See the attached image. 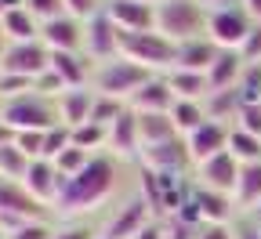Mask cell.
Instances as JSON below:
<instances>
[{
  "label": "cell",
  "mask_w": 261,
  "mask_h": 239,
  "mask_svg": "<svg viewBox=\"0 0 261 239\" xmlns=\"http://www.w3.org/2000/svg\"><path fill=\"white\" fill-rule=\"evenodd\" d=\"M120 160L113 152H98L76 178L65 181L58 203H55V218L62 221H80L84 214L106 207V203L120 192Z\"/></svg>",
  "instance_id": "1"
},
{
  "label": "cell",
  "mask_w": 261,
  "mask_h": 239,
  "mask_svg": "<svg viewBox=\"0 0 261 239\" xmlns=\"http://www.w3.org/2000/svg\"><path fill=\"white\" fill-rule=\"evenodd\" d=\"M211 8L200 0H163L156 4V33H163L171 44H189L207 37Z\"/></svg>",
  "instance_id": "2"
},
{
  "label": "cell",
  "mask_w": 261,
  "mask_h": 239,
  "mask_svg": "<svg viewBox=\"0 0 261 239\" xmlns=\"http://www.w3.org/2000/svg\"><path fill=\"white\" fill-rule=\"evenodd\" d=\"M120 58L142 65L152 76H167L178 62V44H171L163 33H120Z\"/></svg>",
  "instance_id": "3"
},
{
  "label": "cell",
  "mask_w": 261,
  "mask_h": 239,
  "mask_svg": "<svg viewBox=\"0 0 261 239\" xmlns=\"http://www.w3.org/2000/svg\"><path fill=\"white\" fill-rule=\"evenodd\" d=\"M0 120H4L15 134H22V130H51V127L62 123L55 98H47L40 91H29L22 98H11V101H0Z\"/></svg>",
  "instance_id": "4"
},
{
  "label": "cell",
  "mask_w": 261,
  "mask_h": 239,
  "mask_svg": "<svg viewBox=\"0 0 261 239\" xmlns=\"http://www.w3.org/2000/svg\"><path fill=\"white\" fill-rule=\"evenodd\" d=\"M152 73L142 69V65L135 62H127V58H113V62H102V65H94V76H91V87L98 94H106V98H120V101H130L138 94V87L149 80Z\"/></svg>",
  "instance_id": "5"
},
{
  "label": "cell",
  "mask_w": 261,
  "mask_h": 239,
  "mask_svg": "<svg viewBox=\"0 0 261 239\" xmlns=\"http://www.w3.org/2000/svg\"><path fill=\"white\" fill-rule=\"evenodd\" d=\"M25 221H55V210L44 207L40 199H33L22 181L0 178V228H4V235Z\"/></svg>",
  "instance_id": "6"
},
{
  "label": "cell",
  "mask_w": 261,
  "mask_h": 239,
  "mask_svg": "<svg viewBox=\"0 0 261 239\" xmlns=\"http://www.w3.org/2000/svg\"><path fill=\"white\" fill-rule=\"evenodd\" d=\"M185 207L196 214L200 225H236L240 221V203L225 192H214V189H203V185H189V203Z\"/></svg>",
  "instance_id": "7"
},
{
  "label": "cell",
  "mask_w": 261,
  "mask_h": 239,
  "mask_svg": "<svg viewBox=\"0 0 261 239\" xmlns=\"http://www.w3.org/2000/svg\"><path fill=\"white\" fill-rule=\"evenodd\" d=\"M254 29V18L247 15L243 4H232V8H218L211 11V22H207V37L221 47V51H240Z\"/></svg>",
  "instance_id": "8"
},
{
  "label": "cell",
  "mask_w": 261,
  "mask_h": 239,
  "mask_svg": "<svg viewBox=\"0 0 261 239\" xmlns=\"http://www.w3.org/2000/svg\"><path fill=\"white\" fill-rule=\"evenodd\" d=\"M47 69H51V51L44 47V40L8 44V51L0 55V73H11V76L33 80V84H37Z\"/></svg>",
  "instance_id": "9"
},
{
  "label": "cell",
  "mask_w": 261,
  "mask_h": 239,
  "mask_svg": "<svg viewBox=\"0 0 261 239\" xmlns=\"http://www.w3.org/2000/svg\"><path fill=\"white\" fill-rule=\"evenodd\" d=\"M152 218H156V214H152V207H149V199H145L142 192H135V196L120 199V207L113 210V218L102 225V235H109V239H135Z\"/></svg>",
  "instance_id": "10"
},
{
  "label": "cell",
  "mask_w": 261,
  "mask_h": 239,
  "mask_svg": "<svg viewBox=\"0 0 261 239\" xmlns=\"http://www.w3.org/2000/svg\"><path fill=\"white\" fill-rule=\"evenodd\" d=\"M138 163H142L145 170H152V174H163V178H185L189 170H196L185 138H174V142H163V145L142 149Z\"/></svg>",
  "instance_id": "11"
},
{
  "label": "cell",
  "mask_w": 261,
  "mask_h": 239,
  "mask_svg": "<svg viewBox=\"0 0 261 239\" xmlns=\"http://www.w3.org/2000/svg\"><path fill=\"white\" fill-rule=\"evenodd\" d=\"M84 55L94 62V65H102V62H113L120 55V29L113 25V18L102 11V15H94L91 22H84Z\"/></svg>",
  "instance_id": "12"
},
{
  "label": "cell",
  "mask_w": 261,
  "mask_h": 239,
  "mask_svg": "<svg viewBox=\"0 0 261 239\" xmlns=\"http://www.w3.org/2000/svg\"><path fill=\"white\" fill-rule=\"evenodd\" d=\"M240 170H243V163H240L232 152H221V156H214V160H207V163L196 167V185L214 189V192H225V196L236 199Z\"/></svg>",
  "instance_id": "13"
},
{
  "label": "cell",
  "mask_w": 261,
  "mask_h": 239,
  "mask_svg": "<svg viewBox=\"0 0 261 239\" xmlns=\"http://www.w3.org/2000/svg\"><path fill=\"white\" fill-rule=\"evenodd\" d=\"M22 185H25V192H29L33 199H40L44 207L55 210V203H58V196H62V189H65V178L58 174V167H55L51 160H33V163L25 167Z\"/></svg>",
  "instance_id": "14"
},
{
  "label": "cell",
  "mask_w": 261,
  "mask_h": 239,
  "mask_svg": "<svg viewBox=\"0 0 261 239\" xmlns=\"http://www.w3.org/2000/svg\"><path fill=\"white\" fill-rule=\"evenodd\" d=\"M106 15L120 33L156 29V4H149V0H106Z\"/></svg>",
  "instance_id": "15"
},
{
  "label": "cell",
  "mask_w": 261,
  "mask_h": 239,
  "mask_svg": "<svg viewBox=\"0 0 261 239\" xmlns=\"http://www.w3.org/2000/svg\"><path fill=\"white\" fill-rule=\"evenodd\" d=\"M228 130H232L228 123H214V120H207L200 130H192L189 138H185L189 156H192V167H200V163L228 152Z\"/></svg>",
  "instance_id": "16"
},
{
  "label": "cell",
  "mask_w": 261,
  "mask_h": 239,
  "mask_svg": "<svg viewBox=\"0 0 261 239\" xmlns=\"http://www.w3.org/2000/svg\"><path fill=\"white\" fill-rule=\"evenodd\" d=\"M40 40H44L47 51H73V55H80L84 51V22L73 18V15H58V18L40 25Z\"/></svg>",
  "instance_id": "17"
},
{
  "label": "cell",
  "mask_w": 261,
  "mask_h": 239,
  "mask_svg": "<svg viewBox=\"0 0 261 239\" xmlns=\"http://www.w3.org/2000/svg\"><path fill=\"white\" fill-rule=\"evenodd\" d=\"M94 87H69V91H62L58 98H55V105H58V120L69 127V130H76V127H84V123H91V109H94Z\"/></svg>",
  "instance_id": "18"
},
{
  "label": "cell",
  "mask_w": 261,
  "mask_h": 239,
  "mask_svg": "<svg viewBox=\"0 0 261 239\" xmlns=\"http://www.w3.org/2000/svg\"><path fill=\"white\" fill-rule=\"evenodd\" d=\"M174 101H178V98H174L167 76H149V80L138 87V94L127 101V109H130V113H171Z\"/></svg>",
  "instance_id": "19"
},
{
  "label": "cell",
  "mask_w": 261,
  "mask_h": 239,
  "mask_svg": "<svg viewBox=\"0 0 261 239\" xmlns=\"http://www.w3.org/2000/svg\"><path fill=\"white\" fill-rule=\"evenodd\" d=\"M116 160H138L142 156V134H138V116L135 113H123L113 127H109V149Z\"/></svg>",
  "instance_id": "20"
},
{
  "label": "cell",
  "mask_w": 261,
  "mask_h": 239,
  "mask_svg": "<svg viewBox=\"0 0 261 239\" xmlns=\"http://www.w3.org/2000/svg\"><path fill=\"white\" fill-rule=\"evenodd\" d=\"M218 55H221V47H218L211 37L178 44V62H174V69H185V73H211V65L218 62ZM174 69H171V73H174Z\"/></svg>",
  "instance_id": "21"
},
{
  "label": "cell",
  "mask_w": 261,
  "mask_h": 239,
  "mask_svg": "<svg viewBox=\"0 0 261 239\" xmlns=\"http://www.w3.org/2000/svg\"><path fill=\"white\" fill-rule=\"evenodd\" d=\"M51 69L65 80V87H91V76H94V62L80 51H51Z\"/></svg>",
  "instance_id": "22"
},
{
  "label": "cell",
  "mask_w": 261,
  "mask_h": 239,
  "mask_svg": "<svg viewBox=\"0 0 261 239\" xmlns=\"http://www.w3.org/2000/svg\"><path fill=\"white\" fill-rule=\"evenodd\" d=\"M138 116V134H142V149H152V145H163V142H174L181 138L171 113H135Z\"/></svg>",
  "instance_id": "23"
},
{
  "label": "cell",
  "mask_w": 261,
  "mask_h": 239,
  "mask_svg": "<svg viewBox=\"0 0 261 239\" xmlns=\"http://www.w3.org/2000/svg\"><path fill=\"white\" fill-rule=\"evenodd\" d=\"M240 109H243V94H240V87L211 91V94L203 98V113H207V120H214V123H228V127H232L236 116H240Z\"/></svg>",
  "instance_id": "24"
},
{
  "label": "cell",
  "mask_w": 261,
  "mask_h": 239,
  "mask_svg": "<svg viewBox=\"0 0 261 239\" xmlns=\"http://www.w3.org/2000/svg\"><path fill=\"white\" fill-rule=\"evenodd\" d=\"M0 33L8 37V44H29V40H40V22L22 4V8H15L0 18Z\"/></svg>",
  "instance_id": "25"
},
{
  "label": "cell",
  "mask_w": 261,
  "mask_h": 239,
  "mask_svg": "<svg viewBox=\"0 0 261 239\" xmlns=\"http://www.w3.org/2000/svg\"><path fill=\"white\" fill-rule=\"evenodd\" d=\"M243 69H247V62H243V55H240V51H221V55H218V62L211 65V73H207L211 91H228V87H240Z\"/></svg>",
  "instance_id": "26"
},
{
  "label": "cell",
  "mask_w": 261,
  "mask_h": 239,
  "mask_svg": "<svg viewBox=\"0 0 261 239\" xmlns=\"http://www.w3.org/2000/svg\"><path fill=\"white\" fill-rule=\"evenodd\" d=\"M167 84H171V91H174L178 101H203V98L211 94L207 73H185V69H174V73H167Z\"/></svg>",
  "instance_id": "27"
},
{
  "label": "cell",
  "mask_w": 261,
  "mask_h": 239,
  "mask_svg": "<svg viewBox=\"0 0 261 239\" xmlns=\"http://www.w3.org/2000/svg\"><path fill=\"white\" fill-rule=\"evenodd\" d=\"M236 203H240V210H254L261 207V163H247L240 170V185H236Z\"/></svg>",
  "instance_id": "28"
},
{
  "label": "cell",
  "mask_w": 261,
  "mask_h": 239,
  "mask_svg": "<svg viewBox=\"0 0 261 239\" xmlns=\"http://www.w3.org/2000/svg\"><path fill=\"white\" fill-rule=\"evenodd\" d=\"M171 120H174V127H178V134H181V138H189L192 130H200V127L207 123L203 101H174Z\"/></svg>",
  "instance_id": "29"
},
{
  "label": "cell",
  "mask_w": 261,
  "mask_h": 239,
  "mask_svg": "<svg viewBox=\"0 0 261 239\" xmlns=\"http://www.w3.org/2000/svg\"><path fill=\"white\" fill-rule=\"evenodd\" d=\"M228 152H232L243 167L247 163H261V138H254V134L232 127V130H228Z\"/></svg>",
  "instance_id": "30"
},
{
  "label": "cell",
  "mask_w": 261,
  "mask_h": 239,
  "mask_svg": "<svg viewBox=\"0 0 261 239\" xmlns=\"http://www.w3.org/2000/svg\"><path fill=\"white\" fill-rule=\"evenodd\" d=\"M33 160L11 142V145H0V178H8V181H22L25 178V167Z\"/></svg>",
  "instance_id": "31"
},
{
  "label": "cell",
  "mask_w": 261,
  "mask_h": 239,
  "mask_svg": "<svg viewBox=\"0 0 261 239\" xmlns=\"http://www.w3.org/2000/svg\"><path fill=\"white\" fill-rule=\"evenodd\" d=\"M94 156H98V152H87V149H80V145H69L65 152H58L51 163L58 167V174H62L65 181H69V178H76V174H80V170H84Z\"/></svg>",
  "instance_id": "32"
},
{
  "label": "cell",
  "mask_w": 261,
  "mask_h": 239,
  "mask_svg": "<svg viewBox=\"0 0 261 239\" xmlns=\"http://www.w3.org/2000/svg\"><path fill=\"white\" fill-rule=\"evenodd\" d=\"M94 94H98V91H94ZM123 113H127V101L98 94V98H94V109H91V123H98V127H113Z\"/></svg>",
  "instance_id": "33"
},
{
  "label": "cell",
  "mask_w": 261,
  "mask_h": 239,
  "mask_svg": "<svg viewBox=\"0 0 261 239\" xmlns=\"http://www.w3.org/2000/svg\"><path fill=\"white\" fill-rule=\"evenodd\" d=\"M73 145L87 149V152H106L109 149V127H98V123H84L73 130Z\"/></svg>",
  "instance_id": "34"
},
{
  "label": "cell",
  "mask_w": 261,
  "mask_h": 239,
  "mask_svg": "<svg viewBox=\"0 0 261 239\" xmlns=\"http://www.w3.org/2000/svg\"><path fill=\"white\" fill-rule=\"evenodd\" d=\"M69 145H73V130L65 127V123H58V127H51V130L44 134V156H47V160H55L58 152H65Z\"/></svg>",
  "instance_id": "35"
},
{
  "label": "cell",
  "mask_w": 261,
  "mask_h": 239,
  "mask_svg": "<svg viewBox=\"0 0 261 239\" xmlns=\"http://www.w3.org/2000/svg\"><path fill=\"white\" fill-rule=\"evenodd\" d=\"M232 127H240L247 134H254V138H261V101H243V109H240V116H236Z\"/></svg>",
  "instance_id": "36"
},
{
  "label": "cell",
  "mask_w": 261,
  "mask_h": 239,
  "mask_svg": "<svg viewBox=\"0 0 261 239\" xmlns=\"http://www.w3.org/2000/svg\"><path fill=\"white\" fill-rule=\"evenodd\" d=\"M8 239H55V221H25L11 228Z\"/></svg>",
  "instance_id": "37"
},
{
  "label": "cell",
  "mask_w": 261,
  "mask_h": 239,
  "mask_svg": "<svg viewBox=\"0 0 261 239\" xmlns=\"http://www.w3.org/2000/svg\"><path fill=\"white\" fill-rule=\"evenodd\" d=\"M44 134H47V130H22V134H15V145H18L29 160H47V156H44Z\"/></svg>",
  "instance_id": "38"
},
{
  "label": "cell",
  "mask_w": 261,
  "mask_h": 239,
  "mask_svg": "<svg viewBox=\"0 0 261 239\" xmlns=\"http://www.w3.org/2000/svg\"><path fill=\"white\" fill-rule=\"evenodd\" d=\"M25 8L33 11V18L44 25V22H51V18L65 15V0H25Z\"/></svg>",
  "instance_id": "39"
},
{
  "label": "cell",
  "mask_w": 261,
  "mask_h": 239,
  "mask_svg": "<svg viewBox=\"0 0 261 239\" xmlns=\"http://www.w3.org/2000/svg\"><path fill=\"white\" fill-rule=\"evenodd\" d=\"M102 11H106V0H65V15H73L80 22H91Z\"/></svg>",
  "instance_id": "40"
},
{
  "label": "cell",
  "mask_w": 261,
  "mask_h": 239,
  "mask_svg": "<svg viewBox=\"0 0 261 239\" xmlns=\"http://www.w3.org/2000/svg\"><path fill=\"white\" fill-rule=\"evenodd\" d=\"M240 94H243V101H261V62H257V65H247V69H243Z\"/></svg>",
  "instance_id": "41"
},
{
  "label": "cell",
  "mask_w": 261,
  "mask_h": 239,
  "mask_svg": "<svg viewBox=\"0 0 261 239\" xmlns=\"http://www.w3.org/2000/svg\"><path fill=\"white\" fill-rule=\"evenodd\" d=\"M33 91V80H22V76H11V73H0V101H11V98H22Z\"/></svg>",
  "instance_id": "42"
},
{
  "label": "cell",
  "mask_w": 261,
  "mask_h": 239,
  "mask_svg": "<svg viewBox=\"0 0 261 239\" xmlns=\"http://www.w3.org/2000/svg\"><path fill=\"white\" fill-rule=\"evenodd\" d=\"M55 239H98V228H91L84 221H62V225H55Z\"/></svg>",
  "instance_id": "43"
},
{
  "label": "cell",
  "mask_w": 261,
  "mask_h": 239,
  "mask_svg": "<svg viewBox=\"0 0 261 239\" xmlns=\"http://www.w3.org/2000/svg\"><path fill=\"white\" fill-rule=\"evenodd\" d=\"M240 55H243L247 65H257V62H261V22H254V29H250L247 44L240 47Z\"/></svg>",
  "instance_id": "44"
},
{
  "label": "cell",
  "mask_w": 261,
  "mask_h": 239,
  "mask_svg": "<svg viewBox=\"0 0 261 239\" xmlns=\"http://www.w3.org/2000/svg\"><path fill=\"white\" fill-rule=\"evenodd\" d=\"M196 239H236V225H200Z\"/></svg>",
  "instance_id": "45"
},
{
  "label": "cell",
  "mask_w": 261,
  "mask_h": 239,
  "mask_svg": "<svg viewBox=\"0 0 261 239\" xmlns=\"http://www.w3.org/2000/svg\"><path fill=\"white\" fill-rule=\"evenodd\" d=\"M135 239H167V221H160V218H152Z\"/></svg>",
  "instance_id": "46"
},
{
  "label": "cell",
  "mask_w": 261,
  "mask_h": 239,
  "mask_svg": "<svg viewBox=\"0 0 261 239\" xmlns=\"http://www.w3.org/2000/svg\"><path fill=\"white\" fill-rule=\"evenodd\" d=\"M240 218H243V221H247V225L261 235V207H254V210H247V214H240Z\"/></svg>",
  "instance_id": "47"
},
{
  "label": "cell",
  "mask_w": 261,
  "mask_h": 239,
  "mask_svg": "<svg viewBox=\"0 0 261 239\" xmlns=\"http://www.w3.org/2000/svg\"><path fill=\"white\" fill-rule=\"evenodd\" d=\"M236 239H261V235H257V232H254V228L240 218V221H236Z\"/></svg>",
  "instance_id": "48"
},
{
  "label": "cell",
  "mask_w": 261,
  "mask_h": 239,
  "mask_svg": "<svg viewBox=\"0 0 261 239\" xmlns=\"http://www.w3.org/2000/svg\"><path fill=\"white\" fill-rule=\"evenodd\" d=\"M240 4L247 8V15H250L254 22H261V0H240Z\"/></svg>",
  "instance_id": "49"
},
{
  "label": "cell",
  "mask_w": 261,
  "mask_h": 239,
  "mask_svg": "<svg viewBox=\"0 0 261 239\" xmlns=\"http://www.w3.org/2000/svg\"><path fill=\"white\" fill-rule=\"evenodd\" d=\"M11 142H15V130H11L4 120H0V145H11Z\"/></svg>",
  "instance_id": "50"
},
{
  "label": "cell",
  "mask_w": 261,
  "mask_h": 239,
  "mask_svg": "<svg viewBox=\"0 0 261 239\" xmlns=\"http://www.w3.org/2000/svg\"><path fill=\"white\" fill-rule=\"evenodd\" d=\"M200 4H207L211 11H218V8H232V4H240V0H200Z\"/></svg>",
  "instance_id": "51"
},
{
  "label": "cell",
  "mask_w": 261,
  "mask_h": 239,
  "mask_svg": "<svg viewBox=\"0 0 261 239\" xmlns=\"http://www.w3.org/2000/svg\"><path fill=\"white\" fill-rule=\"evenodd\" d=\"M149 4H163V0H149Z\"/></svg>",
  "instance_id": "52"
},
{
  "label": "cell",
  "mask_w": 261,
  "mask_h": 239,
  "mask_svg": "<svg viewBox=\"0 0 261 239\" xmlns=\"http://www.w3.org/2000/svg\"><path fill=\"white\" fill-rule=\"evenodd\" d=\"M0 239H8V235H4V228H0Z\"/></svg>",
  "instance_id": "53"
},
{
  "label": "cell",
  "mask_w": 261,
  "mask_h": 239,
  "mask_svg": "<svg viewBox=\"0 0 261 239\" xmlns=\"http://www.w3.org/2000/svg\"><path fill=\"white\" fill-rule=\"evenodd\" d=\"M98 239H109V235H102V232H98Z\"/></svg>",
  "instance_id": "54"
}]
</instances>
